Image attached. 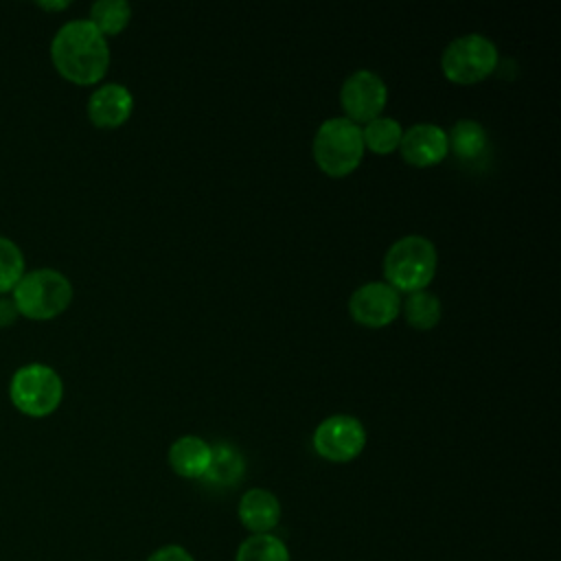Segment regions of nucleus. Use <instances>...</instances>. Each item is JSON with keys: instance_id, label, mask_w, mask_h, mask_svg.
<instances>
[{"instance_id": "f257e3e1", "label": "nucleus", "mask_w": 561, "mask_h": 561, "mask_svg": "<svg viewBox=\"0 0 561 561\" xmlns=\"http://www.w3.org/2000/svg\"><path fill=\"white\" fill-rule=\"evenodd\" d=\"M50 59L68 81L96 83L110 66V46L105 35L88 20L64 22L50 42Z\"/></svg>"}, {"instance_id": "f03ea898", "label": "nucleus", "mask_w": 561, "mask_h": 561, "mask_svg": "<svg viewBox=\"0 0 561 561\" xmlns=\"http://www.w3.org/2000/svg\"><path fill=\"white\" fill-rule=\"evenodd\" d=\"M11 300L20 316L31 320H50L68 309L72 300V283L53 267L24 272L11 291Z\"/></svg>"}, {"instance_id": "7ed1b4c3", "label": "nucleus", "mask_w": 561, "mask_h": 561, "mask_svg": "<svg viewBox=\"0 0 561 561\" xmlns=\"http://www.w3.org/2000/svg\"><path fill=\"white\" fill-rule=\"evenodd\" d=\"M436 248L421 234H408L397 239L383 256V276L397 291L423 289L436 272Z\"/></svg>"}, {"instance_id": "20e7f679", "label": "nucleus", "mask_w": 561, "mask_h": 561, "mask_svg": "<svg viewBox=\"0 0 561 561\" xmlns=\"http://www.w3.org/2000/svg\"><path fill=\"white\" fill-rule=\"evenodd\" d=\"M364 156V140L362 127L346 116L342 118H327L316 136H313V158L318 167L333 175L342 178L351 173Z\"/></svg>"}, {"instance_id": "39448f33", "label": "nucleus", "mask_w": 561, "mask_h": 561, "mask_svg": "<svg viewBox=\"0 0 561 561\" xmlns=\"http://www.w3.org/2000/svg\"><path fill=\"white\" fill-rule=\"evenodd\" d=\"M9 397L20 412L28 416H48L61 403L64 381L53 366L31 362L15 368L11 375Z\"/></svg>"}, {"instance_id": "423d86ee", "label": "nucleus", "mask_w": 561, "mask_h": 561, "mask_svg": "<svg viewBox=\"0 0 561 561\" xmlns=\"http://www.w3.org/2000/svg\"><path fill=\"white\" fill-rule=\"evenodd\" d=\"M497 64V48L495 44L480 35L467 33L447 44L440 57L443 75L454 83H476L493 72Z\"/></svg>"}, {"instance_id": "0eeeda50", "label": "nucleus", "mask_w": 561, "mask_h": 561, "mask_svg": "<svg viewBox=\"0 0 561 561\" xmlns=\"http://www.w3.org/2000/svg\"><path fill=\"white\" fill-rule=\"evenodd\" d=\"M366 445L364 425L351 414L327 416L313 432L316 451L331 462L353 460Z\"/></svg>"}, {"instance_id": "6e6552de", "label": "nucleus", "mask_w": 561, "mask_h": 561, "mask_svg": "<svg viewBox=\"0 0 561 561\" xmlns=\"http://www.w3.org/2000/svg\"><path fill=\"white\" fill-rule=\"evenodd\" d=\"M388 99V88L373 70H355L346 77L340 90V103L346 118L353 123H368L379 116Z\"/></svg>"}, {"instance_id": "1a4fd4ad", "label": "nucleus", "mask_w": 561, "mask_h": 561, "mask_svg": "<svg viewBox=\"0 0 561 561\" xmlns=\"http://www.w3.org/2000/svg\"><path fill=\"white\" fill-rule=\"evenodd\" d=\"M401 309V296L388 283L375 280L357 287L348 298L351 316L366 327L390 324Z\"/></svg>"}, {"instance_id": "9d476101", "label": "nucleus", "mask_w": 561, "mask_h": 561, "mask_svg": "<svg viewBox=\"0 0 561 561\" xmlns=\"http://www.w3.org/2000/svg\"><path fill=\"white\" fill-rule=\"evenodd\" d=\"M399 151L414 167L436 164L447 156V134L434 123H416L401 134Z\"/></svg>"}, {"instance_id": "9b49d317", "label": "nucleus", "mask_w": 561, "mask_h": 561, "mask_svg": "<svg viewBox=\"0 0 561 561\" xmlns=\"http://www.w3.org/2000/svg\"><path fill=\"white\" fill-rule=\"evenodd\" d=\"M134 107L131 92L121 83H103L88 99V116L96 127L123 125Z\"/></svg>"}, {"instance_id": "f8f14e48", "label": "nucleus", "mask_w": 561, "mask_h": 561, "mask_svg": "<svg viewBox=\"0 0 561 561\" xmlns=\"http://www.w3.org/2000/svg\"><path fill=\"white\" fill-rule=\"evenodd\" d=\"M239 519L252 535H267L280 519V502L267 489H248L239 500Z\"/></svg>"}, {"instance_id": "ddd939ff", "label": "nucleus", "mask_w": 561, "mask_h": 561, "mask_svg": "<svg viewBox=\"0 0 561 561\" xmlns=\"http://www.w3.org/2000/svg\"><path fill=\"white\" fill-rule=\"evenodd\" d=\"M210 460V445L199 436H182L169 447V465L182 478H202Z\"/></svg>"}, {"instance_id": "4468645a", "label": "nucleus", "mask_w": 561, "mask_h": 561, "mask_svg": "<svg viewBox=\"0 0 561 561\" xmlns=\"http://www.w3.org/2000/svg\"><path fill=\"white\" fill-rule=\"evenodd\" d=\"M243 469H245V462L241 454L232 445L221 443L210 447V460L202 478L215 486H230L239 482V478L243 476Z\"/></svg>"}, {"instance_id": "2eb2a0df", "label": "nucleus", "mask_w": 561, "mask_h": 561, "mask_svg": "<svg viewBox=\"0 0 561 561\" xmlns=\"http://www.w3.org/2000/svg\"><path fill=\"white\" fill-rule=\"evenodd\" d=\"M447 134V151L460 160H473L486 149V131L478 121L462 118L451 125Z\"/></svg>"}, {"instance_id": "dca6fc26", "label": "nucleus", "mask_w": 561, "mask_h": 561, "mask_svg": "<svg viewBox=\"0 0 561 561\" xmlns=\"http://www.w3.org/2000/svg\"><path fill=\"white\" fill-rule=\"evenodd\" d=\"M234 561H289V550L270 533L252 535L239 543Z\"/></svg>"}, {"instance_id": "f3484780", "label": "nucleus", "mask_w": 561, "mask_h": 561, "mask_svg": "<svg viewBox=\"0 0 561 561\" xmlns=\"http://www.w3.org/2000/svg\"><path fill=\"white\" fill-rule=\"evenodd\" d=\"M131 18V7L125 0H96L90 7V22L103 33V35H116L121 33Z\"/></svg>"}, {"instance_id": "a211bd4d", "label": "nucleus", "mask_w": 561, "mask_h": 561, "mask_svg": "<svg viewBox=\"0 0 561 561\" xmlns=\"http://www.w3.org/2000/svg\"><path fill=\"white\" fill-rule=\"evenodd\" d=\"M401 134L403 129L399 121H394L392 116H377L368 121L366 127L362 129V140H364V147L373 149L375 153H388L394 147H399Z\"/></svg>"}, {"instance_id": "6ab92c4d", "label": "nucleus", "mask_w": 561, "mask_h": 561, "mask_svg": "<svg viewBox=\"0 0 561 561\" xmlns=\"http://www.w3.org/2000/svg\"><path fill=\"white\" fill-rule=\"evenodd\" d=\"M403 311L412 327L432 329L440 320V300L434 294L419 289L405 298Z\"/></svg>"}, {"instance_id": "aec40b11", "label": "nucleus", "mask_w": 561, "mask_h": 561, "mask_svg": "<svg viewBox=\"0 0 561 561\" xmlns=\"http://www.w3.org/2000/svg\"><path fill=\"white\" fill-rule=\"evenodd\" d=\"M24 272L26 263L20 245L13 239L0 234V294L13 291Z\"/></svg>"}, {"instance_id": "412c9836", "label": "nucleus", "mask_w": 561, "mask_h": 561, "mask_svg": "<svg viewBox=\"0 0 561 561\" xmlns=\"http://www.w3.org/2000/svg\"><path fill=\"white\" fill-rule=\"evenodd\" d=\"M147 561H195V559L182 546L171 543V546H162V548L153 550L147 557Z\"/></svg>"}, {"instance_id": "4be33fe9", "label": "nucleus", "mask_w": 561, "mask_h": 561, "mask_svg": "<svg viewBox=\"0 0 561 561\" xmlns=\"http://www.w3.org/2000/svg\"><path fill=\"white\" fill-rule=\"evenodd\" d=\"M18 316H20V313H18V309H15V302L9 300V298H0V327L11 324Z\"/></svg>"}, {"instance_id": "5701e85b", "label": "nucleus", "mask_w": 561, "mask_h": 561, "mask_svg": "<svg viewBox=\"0 0 561 561\" xmlns=\"http://www.w3.org/2000/svg\"><path fill=\"white\" fill-rule=\"evenodd\" d=\"M70 2H39V7L44 9H66Z\"/></svg>"}]
</instances>
